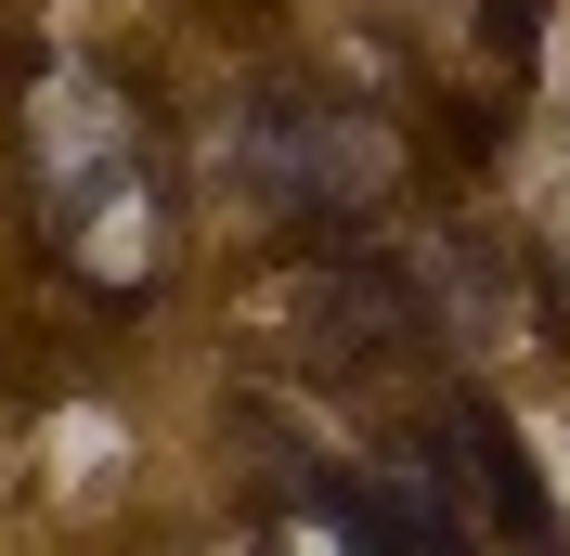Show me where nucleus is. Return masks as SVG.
<instances>
[{
    "instance_id": "f03ea898",
    "label": "nucleus",
    "mask_w": 570,
    "mask_h": 556,
    "mask_svg": "<svg viewBox=\"0 0 570 556\" xmlns=\"http://www.w3.org/2000/svg\"><path fill=\"white\" fill-rule=\"evenodd\" d=\"M532 13H544V0H493V39H505V52L532 39Z\"/></svg>"
},
{
    "instance_id": "f257e3e1",
    "label": "nucleus",
    "mask_w": 570,
    "mask_h": 556,
    "mask_svg": "<svg viewBox=\"0 0 570 556\" xmlns=\"http://www.w3.org/2000/svg\"><path fill=\"white\" fill-rule=\"evenodd\" d=\"M27 181H39V220H52V259L78 285H105V298L169 285L181 195H169V156H156V117L117 66L27 78Z\"/></svg>"
},
{
    "instance_id": "7ed1b4c3",
    "label": "nucleus",
    "mask_w": 570,
    "mask_h": 556,
    "mask_svg": "<svg viewBox=\"0 0 570 556\" xmlns=\"http://www.w3.org/2000/svg\"><path fill=\"white\" fill-rule=\"evenodd\" d=\"M259 556H285V544H259Z\"/></svg>"
}]
</instances>
